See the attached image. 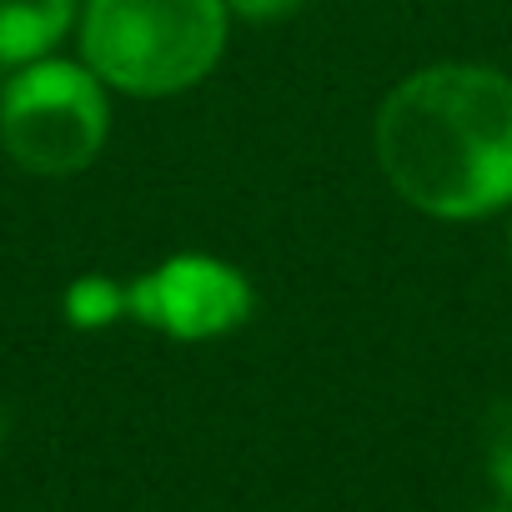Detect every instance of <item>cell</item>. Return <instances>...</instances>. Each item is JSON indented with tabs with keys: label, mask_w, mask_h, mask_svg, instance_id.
<instances>
[{
	"label": "cell",
	"mask_w": 512,
	"mask_h": 512,
	"mask_svg": "<svg viewBox=\"0 0 512 512\" xmlns=\"http://www.w3.org/2000/svg\"><path fill=\"white\" fill-rule=\"evenodd\" d=\"M387 186L437 221L492 216L512 201V76L442 61L387 91L372 126Z\"/></svg>",
	"instance_id": "6da1fadb"
},
{
	"label": "cell",
	"mask_w": 512,
	"mask_h": 512,
	"mask_svg": "<svg viewBox=\"0 0 512 512\" xmlns=\"http://www.w3.org/2000/svg\"><path fill=\"white\" fill-rule=\"evenodd\" d=\"M226 0H86L81 61L126 96H176L226 51Z\"/></svg>",
	"instance_id": "7a4b0ae2"
},
{
	"label": "cell",
	"mask_w": 512,
	"mask_h": 512,
	"mask_svg": "<svg viewBox=\"0 0 512 512\" xmlns=\"http://www.w3.org/2000/svg\"><path fill=\"white\" fill-rule=\"evenodd\" d=\"M111 131L106 81L86 61H26L0 91V146L31 176L86 171Z\"/></svg>",
	"instance_id": "3957f363"
},
{
	"label": "cell",
	"mask_w": 512,
	"mask_h": 512,
	"mask_svg": "<svg viewBox=\"0 0 512 512\" xmlns=\"http://www.w3.org/2000/svg\"><path fill=\"white\" fill-rule=\"evenodd\" d=\"M251 307V282L216 256H171L136 287H126V312L176 342H211L221 332H236Z\"/></svg>",
	"instance_id": "277c9868"
},
{
	"label": "cell",
	"mask_w": 512,
	"mask_h": 512,
	"mask_svg": "<svg viewBox=\"0 0 512 512\" xmlns=\"http://www.w3.org/2000/svg\"><path fill=\"white\" fill-rule=\"evenodd\" d=\"M76 21L81 0H0V66L51 56Z\"/></svg>",
	"instance_id": "5b68a950"
},
{
	"label": "cell",
	"mask_w": 512,
	"mask_h": 512,
	"mask_svg": "<svg viewBox=\"0 0 512 512\" xmlns=\"http://www.w3.org/2000/svg\"><path fill=\"white\" fill-rule=\"evenodd\" d=\"M482 457H487L492 487L512 502V397H497L482 412Z\"/></svg>",
	"instance_id": "8992f818"
},
{
	"label": "cell",
	"mask_w": 512,
	"mask_h": 512,
	"mask_svg": "<svg viewBox=\"0 0 512 512\" xmlns=\"http://www.w3.org/2000/svg\"><path fill=\"white\" fill-rule=\"evenodd\" d=\"M121 312H126V292L111 287L106 277H86V282H76V287L66 292V317H71L76 327H106V322H116Z\"/></svg>",
	"instance_id": "52a82bcc"
},
{
	"label": "cell",
	"mask_w": 512,
	"mask_h": 512,
	"mask_svg": "<svg viewBox=\"0 0 512 512\" xmlns=\"http://www.w3.org/2000/svg\"><path fill=\"white\" fill-rule=\"evenodd\" d=\"M302 0H226V11L241 16V21H277L287 11H297Z\"/></svg>",
	"instance_id": "ba28073f"
},
{
	"label": "cell",
	"mask_w": 512,
	"mask_h": 512,
	"mask_svg": "<svg viewBox=\"0 0 512 512\" xmlns=\"http://www.w3.org/2000/svg\"><path fill=\"white\" fill-rule=\"evenodd\" d=\"M6 432H11V417H6V407H0V447H6Z\"/></svg>",
	"instance_id": "9c48e42d"
},
{
	"label": "cell",
	"mask_w": 512,
	"mask_h": 512,
	"mask_svg": "<svg viewBox=\"0 0 512 512\" xmlns=\"http://www.w3.org/2000/svg\"><path fill=\"white\" fill-rule=\"evenodd\" d=\"M507 251H512V236H507Z\"/></svg>",
	"instance_id": "30bf717a"
}]
</instances>
